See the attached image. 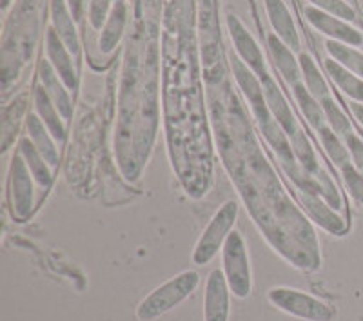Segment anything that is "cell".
<instances>
[{"label": "cell", "instance_id": "6da1fadb", "mask_svg": "<svg viewBox=\"0 0 363 321\" xmlns=\"http://www.w3.org/2000/svg\"><path fill=\"white\" fill-rule=\"evenodd\" d=\"M199 272L184 271L174 278L167 280L157 287L153 293H149L136 307V317L140 321H153L164 316L165 312L173 310L174 307L186 301L191 294L199 288Z\"/></svg>", "mask_w": 363, "mask_h": 321}, {"label": "cell", "instance_id": "7a4b0ae2", "mask_svg": "<svg viewBox=\"0 0 363 321\" xmlns=\"http://www.w3.org/2000/svg\"><path fill=\"white\" fill-rule=\"evenodd\" d=\"M238 218V205L236 202L229 200L223 203L209 220L206 229L200 235L199 242L194 245L193 251V264L194 265H207L211 259L218 254L223 249V243L235 231V223Z\"/></svg>", "mask_w": 363, "mask_h": 321}, {"label": "cell", "instance_id": "3957f363", "mask_svg": "<svg viewBox=\"0 0 363 321\" xmlns=\"http://www.w3.org/2000/svg\"><path fill=\"white\" fill-rule=\"evenodd\" d=\"M222 264V271L225 274L233 296L240 298V300L247 298L252 288L251 264H249L245 240L238 231H233L223 243Z\"/></svg>", "mask_w": 363, "mask_h": 321}, {"label": "cell", "instance_id": "277c9868", "mask_svg": "<svg viewBox=\"0 0 363 321\" xmlns=\"http://www.w3.org/2000/svg\"><path fill=\"white\" fill-rule=\"evenodd\" d=\"M269 301L281 312L307 321H330L335 310L325 301L318 300L311 294L289 287H274L267 293Z\"/></svg>", "mask_w": 363, "mask_h": 321}, {"label": "cell", "instance_id": "5b68a950", "mask_svg": "<svg viewBox=\"0 0 363 321\" xmlns=\"http://www.w3.org/2000/svg\"><path fill=\"white\" fill-rule=\"evenodd\" d=\"M9 191L13 218L24 222L31 216L35 207V178L21 152L13 157L9 167Z\"/></svg>", "mask_w": 363, "mask_h": 321}, {"label": "cell", "instance_id": "8992f818", "mask_svg": "<svg viewBox=\"0 0 363 321\" xmlns=\"http://www.w3.org/2000/svg\"><path fill=\"white\" fill-rule=\"evenodd\" d=\"M231 67L236 84H238V87L242 89L244 96L247 98L252 115L256 116L258 124H264L267 120L274 118L271 109H269L264 86H262V80L258 79V74H256L247 64H244V60H242L238 55L231 58Z\"/></svg>", "mask_w": 363, "mask_h": 321}, {"label": "cell", "instance_id": "52a82bcc", "mask_svg": "<svg viewBox=\"0 0 363 321\" xmlns=\"http://www.w3.org/2000/svg\"><path fill=\"white\" fill-rule=\"evenodd\" d=\"M303 15H306L309 24L313 26L316 31L327 35L330 40L343 42V44L352 45V47L363 44L362 31L352 28V26L347 21H343V18L335 17V15L322 11V9L314 8V6H307V8L303 9Z\"/></svg>", "mask_w": 363, "mask_h": 321}, {"label": "cell", "instance_id": "ba28073f", "mask_svg": "<svg viewBox=\"0 0 363 321\" xmlns=\"http://www.w3.org/2000/svg\"><path fill=\"white\" fill-rule=\"evenodd\" d=\"M227 29H229V35L233 38V44H235L236 55L258 74V79H264L269 73L267 67H265L264 53H262L260 45L255 40V37L249 33L247 28L242 24V21L236 15L227 17Z\"/></svg>", "mask_w": 363, "mask_h": 321}, {"label": "cell", "instance_id": "9c48e42d", "mask_svg": "<svg viewBox=\"0 0 363 321\" xmlns=\"http://www.w3.org/2000/svg\"><path fill=\"white\" fill-rule=\"evenodd\" d=\"M229 294L231 288L223 271L220 269L211 271L206 281V296H203V321H229V310H231Z\"/></svg>", "mask_w": 363, "mask_h": 321}, {"label": "cell", "instance_id": "30bf717a", "mask_svg": "<svg viewBox=\"0 0 363 321\" xmlns=\"http://www.w3.org/2000/svg\"><path fill=\"white\" fill-rule=\"evenodd\" d=\"M45 53H48V60L57 71V74L62 79L66 87L69 91L77 89L79 86V77H77V69L73 64V55L67 50V45L64 44L62 38L58 37L57 31L53 28L45 35Z\"/></svg>", "mask_w": 363, "mask_h": 321}, {"label": "cell", "instance_id": "8fae6325", "mask_svg": "<svg viewBox=\"0 0 363 321\" xmlns=\"http://www.w3.org/2000/svg\"><path fill=\"white\" fill-rule=\"evenodd\" d=\"M260 80L262 86H264L265 98H267L269 109H271L272 116H274V120L280 124V128L284 129L285 135L291 138V136L300 129V124H298V120L294 118L293 115V109H291V106L287 103V100H285L284 93H281L280 87H278V84L274 82V79H272L271 74H265L264 79Z\"/></svg>", "mask_w": 363, "mask_h": 321}, {"label": "cell", "instance_id": "7c38bea8", "mask_svg": "<svg viewBox=\"0 0 363 321\" xmlns=\"http://www.w3.org/2000/svg\"><path fill=\"white\" fill-rule=\"evenodd\" d=\"M264 2L274 35L278 38H281L293 51L300 50V35H298L293 15H291L289 8L285 6L284 0H264Z\"/></svg>", "mask_w": 363, "mask_h": 321}, {"label": "cell", "instance_id": "4fadbf2b", "mask_svg": "<svg viewBox=\"0 0 363 321\" xmlns=\"http://www.w3.org/2000/svg\"><path fill=\"white\" fill-rule=\"evenodd\" d=\"M40 86L50 95L55 106L58 107L62 118L69 120L73 116V100H71L69 89L62 82V79L58 77L57 71L53 69L50 60H42L40 62Z\"/></svg>", "mask_w": 363, "mask_h": 321}, {"label": "cell", "instance_id": "5bb4252c", "mask_svg": "<svg viewBox=\"0 0 363 321\" xmlns=\"http://www.w3.org/2000/svg\"><path fill=\"white\" fill-rule=\"evenodd\" d=\"M51 22L57 35L62 38L67 50L73 57H79L80 53V38L77 31V21L73 18L66 0H51Z\"/></svg>", "mask_w": 363, "mask_h": 321}, {"label": "cell", "instance_id": "9a60e30c", "mask_svg": "<svg viewBox=\"0 0 363 321\" xmlns=\"http://www.w3.org/2000/svg\"><path fill=\"white\" fill-rule=\"evenodd\" d=\"M267 44H269V50H271L274 67L280 71V74L285 79V82L289 84L291 87L296 86V84H301L300 82L301 80L300 60L294 57V51L291 50L289 45L285 44L281 38H278L274 33L269 35Z\"/></svg>", "mask_w": 363, "mask_h": 321}, {"label": "cell", "instance_id": "2e32d148", "mask_svg": "<svg viewBox=\"0 0 363 321\" xmlns=\"http://www.w3.org/2000/svg\"><path fill=\"white\" fill-rule=\"evenodd\" d=\"M301 194V202H303V207L309 210V214L313 216V220L316 223L325 229V231L333 232V235H343L347 231V223L345 220L340 216L338 213H335V209L322 200L320 194H311V193H300Z\"/></svg>", "mask_w": 363, "mask_h": 321}, {"label": "cell", "instance_id": "e0dca14e", "mask_svg": "<svg viewBox=\"0 0 363 321\" xmlns=\"http://www.w3.org/2000/svg\"><path fill=\"white\" fill-rule=\"evenodd\" d=\"M26 129H28V136L31 138L35 147L40 151L42 157L45 158V162L51 167H57L58 160H60L57 140H55V136L51 135L50 129L45 128V124L42 122L37 113H29V116H26Z\"/></svg>", "mask_w": 363, "mask_h": 321}, {"label": "cell", "instance_id": "ac0fdd59", "mask_svg": "<svg viewBox=\"0 0 363 321\" xmlns=\"http://www.w3.org/2000/svg\"><path fill=\"white\" fill-rule=\"evenodd\" d=\"M33 103H35V113L40 116V120L45 124V128L50 129L51 135L55 136V140L58 144H62L66 140V120L62 118L58 107L55 106L53 100L50 98V95L45 93V89L42 86H37L33 95Z\"/></svg>", "mask_w": 363, "mask_h": 321}, {"label": "cell", "instance_id": "d6986e66", "mask_svg": "<svg viewBox=\"0 0 363 321\" xmlns=\"http://www.w3.org/2000/svg\"><path fill=\"white\" fill-rule=\"evenodd\" d=\"M125 24H128V4L125 2H115L99 38L102 53L109 55L116 50V45L120 44L122 35H124Z\"/></svg>", "mask_w": 363, "mask_h": 321}, {"label": "cell", "instance_id": "ffe728a7", "mask_svg": "<svg viewBox=\"0 0 363 321\" xmlns=\"http://www.w3.org/2000/svg\"><path fill=\"white\" fill-rule=\"evenodd\" d=\"M323 66H325L327 74H329L330 80L335 82L338 89H342L352 102L363 103V79H359L358 74L345 69L342 64H338L335 58L330 57L323 62Z\"/></svg>", "mask_w": 363, "mask_h": 321}, {"label": "cell", "instance_id": "44dd1931", "mask_svg": "<svg viewBox=\"0 0 363 321\" xmlns=\"http://www.w3.org/2000/svg\"><path fill=\"white\" fill-rule=\"evenodd\" d=\"M18 152H21L22 158H24L26 164H28V167H29V171H31V174H33L35 181H37L42 189H48V187L53 184L51 165L45 162V158L42 157L40 151L35 147V144L31 142V138H29V136H26V138H22V140L18 142Z\"/></svg>", "mask_w": 363, "mask_h": 321}, {"label": "cell", "instance_id": "7402d4cb", "mask_svg": "<svg viewBox=\"0 0 363 321\" xmlns=\"http://www.w3.org/2000/svg\"><path fill=\"white\" fill-rule=\"evenodd\" d=\"M301 67V79H303V86L307 87L311 95L318 100V102H323L325 98H330V89L327 86L323 74L320 73V67L316 66V62L313 60V57L307 53H301L298 57Z\"/></svg>", "mask_w": 363, "mask_h": 321}, {"label": "cell", "instance_id": "603a6c76", "mask_svg": "<svg viewBox=\"0 0 363 321\" xmlns=\"http://www.w3.org/2000/svg\"><path fill=\"white\" fill-rule=\"evenodd\" d=\"M293 93L298 106H300L301 113H303V116L307 118L311 128H313L314 131L323 128V125L327 124V116H325V111H323L322 102H318V100L311 95L309 91H307V87L303 86V84H296V86H293Z\"/></svg>", "mask_w": 363, "mask_h": 321}, {"label": "cell", "instance_id": "cb8c5ba5", "mask_svg": "<svg viewBox=\"0 0 363 321\" xmlns=\"http://www.w3.org/2000/svg\"><path fill=\"white\" fill-rule=\"evenodd\" d=\"M316 133L320 142H322L323 151L327 152V157L330 158V162H333L338 169L345 167L347 164H351L352 162L351 154H349V149H347L345 142H343L342 138L333 131V129H330L329 124L320 128Z\"/></svg>", "mask_w": 363, "mask_h": 321}, {"label": "cell", "instance_id": "d4e9b609", "mask_svg": "<svg viewBox=\"0 0 363 321\" xmlns=\"http://www.w3.org/2000/svg\"><path fill=\"white\" fill-rule=\"evenodd\" d=\"M325 50L330 58H335L336 62L342 64L345 69H349L351 73L358 74L359 79H363V53H359L356 47L329 38L325 42Z\"/></svg>", "mask_w": 363, "mask_h": 321}, {"label": "cell", "instance_id": "484cf974", "mask_svg": "<svg viewBox=\"0 0 363 321\" xmlns=\"http://www.w3.org/2000/svg\"><path fill=\"white\" fill-rule=\"evenodd\" d=\"M323 106V111H325V116H327V124L330 125V129L336 133V135L340 136V138H345L349 133H352L354 129H352V124L351 120L347 118L345 113L342 111V107L336 103V100L330 96V98H325L322 102Z\"/></svg>", "mask_w": 363, "mask_h": 321}, {"label": "cell", "instance_id": "4316f807", "mask_svg": "<svg viewBox=\"0 0 363 321\" xmlns=\"http://www.w3.org/2000/svg\"><path fill=\"white\" fill-rule=\"evenodd\" d=\"M311 6L322 9V11L330 13L335 17L343 18L347 22H352L356 18V13L351 6L347 4L345 0H309Z\"/></svg>", "mask_w": 363, "mask_h": 321}, {"label": "cell", "instance_id": "83f0119b", "mask_svg": "<svg viewBox=\"0 0 363 321\" xmlns=\"http://www.w3.org/2000/svg\"><path fill=\"white\" fill-rule=\"evenodd\" d=\"M340 173H342L343 181H345L347 189H349V193L352 194V198L358 200V202L363 205V173L362 171L356 169L354 164L351 162V164H347L345 167H342Z\"/></svg>", "mask_w": 363, "mask_h": 321}, {"label": "cell", "instance_id": "f1b7e54d", "mask_svg": "<svg viewBox=\"0 0 363 321\" xmlns=\"http://www.w3.org/2000/svg\"><path fill=\"white\" fill-rule=\"evenodd\" d=\"M115 0H89V22L95 29H102L109 13H111Z\"/></svg>", "mask_w": 363, "mask_h": 321}, {"label": "cell", "instance_id": "f546056e", "mask_svg": "<svg viewBox=\"0 0 363 321\" xmlns=\"http://www.w3.org/2000/svg\"><path fill=\"white\" fill-rule=\"evenodd\" d=\"M347 149H349V154H351V160L354 164V167L363 173V140L358 136V133H349V135L343 138Z\"/></svg>", "mask_w": 363, "mask_h": 321}, {"label": "cell", "instance_id": "4dcf8cb0", "mask_svg": "<svg viewBox=\"0 0 363 321\" xmlns=\"http://www.w3.org/2000/svg\"><path fill=\"white\" fill-rule=\"evenodd\" d=\"M66 2H67V6H69V11H71V15H73V18L79 22L80 18H82L84 2H86V0H66Z\"/></svg>", "mask_w": 363, "mask_h": 321}, {"label": "cell", "instance_id": "1f68e13d", "mask_svg": "<svg viewBox=\"0 0 363 321\" xmlns=\"http://www.w3.org/2000/svg\"><path fill=\"white\" fill-rule=\"evenodd\" d=\"M349 107H351V111H352V115H354V118L363 125V103L351 102L349 103Z\"/></svg>", "mask_w": 363, "mask_h": 321}, {"label": "cell", "instance_id": "d6a6232c", "mask_svg": "<svg viewBox=\"0 0 363 321\" xmlns=\"http://www.w3.org/2000/svg\"><path fill=\"white\" fill-rule=\"evenodd\" d=\"M0 2H2V9H8L11 4V0H0Z\"/></svg>", "mask_w": 363, "mask_h": 321}, {"label": "cell", "instance_id": "836d02e7", "mask_svg": "<svg viewBox=\"0 0 363 321\" xmlns=\"http://www.w3.org/2000/svg\"><path fill=\"white\" fill-rule=\"evenodd\" d=\"M115 2H125V0H115Z\"/></svg>", "mask_w": 363, "mask_h": 321}]
</instances>
